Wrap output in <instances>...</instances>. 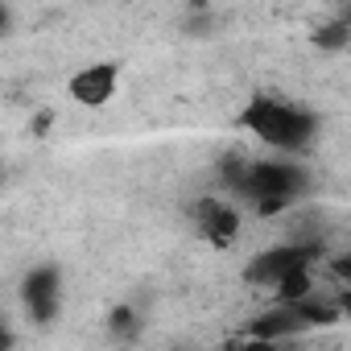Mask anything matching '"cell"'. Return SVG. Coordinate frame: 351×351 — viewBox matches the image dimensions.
<instances>
[{
    "label": "cell",
    "mask_w": 351,
    "mask_h": 351,
    "mask_svg": "<svg viewBox=\"0 0 351 351\" xmlns=\"http://www.w3.org/2000/svg\"><path fill=\"white\" fill-rule=\"evenodd\" d=\"M236 191L252 203L256 215H281L310 191V173L298 161V153L256 157L236 169Z\"/></svg>",
    "instance_id": "6da1fadb"
},
{
    "label": "cell",
    "mask_w": 351,
    "mask_h": 351,
    "mask_svg": "<svg viewBox=\"0 0 351 351\" xmlns=\"http://www.w3.org/2000/svg\"><path fill=\"white\" fill-rule=\"evenodd\" d=\"M240 128L273 153H306L318 136V116L281 95H252L240 112Z\"/></svg>",
    "instance_id": "7a4b0ae2"
},
{
    "label": "cell",
    "mask_w": 351,
    "mask_h": 351,
    "mask_svg": "<svg viewBox=\"0 0 351 351\" xmlns=\"http://www.w3.org/2000/svg\"><path fill=\"white\" fill-rule=\"evenodd\" d=\"M191 223H195V236H199L203 244L219 248V252H228V248L240 240V232H244L240 207H236L232 199H223V195H203V199L191 207Z\"/></svg>",
    "instance_id": "3957f363"
},
{
    "label": "cell",
    "mask_w": 351,
    "mask_h": 351,
    "mask_svg": "<svg viewBox=\"0 0 351 351\" xmlns=\"http://www.w3.org/2000/svg\"><path fill=\"white\" fill-rule=\"evenodd\" d=\"M120 79H124V66L116 58H95L87 66H79L71 79H66V95L79 104V108H108L120 91Z\"/></svg>",
    "instance_id": "277c9868"
},
{
    "label": "cell",
    "mask_w": 351,
    "mask_h": 351,
    "mask_svg": "<svg viewBox=\"0 0 351 351\" xmlns=\"http://www.w3.org/2000/svg\"><path fill=\"white\" fill-rule=\"evenodd\" d=\"M62 269L58 265H34L21 277V306L34 322H54L62 314Z\"/></svg>",
    "instance_id": "5b68a950"
},
{
    "label": "cell",
    "mask_w": 351,
    "mask_h": 351,
    "mask_svg": "<svg viewBox=\"0 0 351 351\" xmlns=\"http://www.w3.org/2000/svg\"><path fill=\"white\" fill-rule=\"evenodd\" d=\"M306 256H322V244L289 240V244H277V248L256 252V256L248 261L244 277H248V285H265V289H273V285L281 281V273H285V269H293V265H298V261H306Z\"/></svg>",
    "instance_id": "8992f818"
},
{
    "label": "cell",
    "mask_w": 351,
    "mask_h": 351,
    "mask_svg": "<svg viewBox=\"0 0 351 351\" xmlns=\"http://www.w3.org/2000/svg\"><path fill=\"white\" fill-rule=\"evenodd\" d=\"M302 330H306V322L298 318V310L289 302H273V310H265L261 318L248 322V339H256V343H281Z\"/></svg>",
    "instance_id": "52a82bcc"
},
{
    "label": "cell",
    "mask_w": 351,
    "mask_h": 351,
    "mask_svg": "<svg viewBox=\"0 0 351 351\" xmlns=\"http://www.w3.org/2000/svg\"><path fill=\"white\" fill-rule=\"evenodd\" d=\"M314 42H318V50H326V54H343L347 42H351V29H347V21H330V25H322V29L314 34Z\"/></svg>",
    "instance_id": "ba28073f"
},
{
    "label": "cell",
    "mask_w": 351,
    "mask_h": 351,
    "mask_svg": "<svg viewBox=\"0 0 351 351\" xmlns=\"http://www.w3.org/2000/svg\"><path fill=\"white\" fill-rule=\"evenodd\" d=\"M108 326H112V335H124V339H132L136 335V314L128 310V306H120V310H112V318H108Z\"/></svg>",
    "instance_id": "9c48e42d"
},
{
    "label": "cell",
    "mask_w": 351,
    "mask_h": 351,
    "mask_svg": "<svg viewBox=\"0 0 351 351\" xmlns=\"http://www.w3.org/2000/svg\"><path fill=\"white\" fill-rule=\"evenodd\" d=\"M9 29H13V13L5 9V0H0V38H5Z\"/></svg>",
    "instance_id": "30bf717a"
},
{
    "label": "cell",
    "mask_w": 351,
    "mask_h": 351,
    "mask_svg": "<svg viewBox=\"0 0 351 351\" xmlns=\"http://www.w3.org/2000/svg\"><path fill=\"white\" fill-rule=\"evenodd\" d=\"M0 347H13V330L5 326V318H0Z\"/></svg>",
    "instance_id": "8fae6325"
}]
</instances>
